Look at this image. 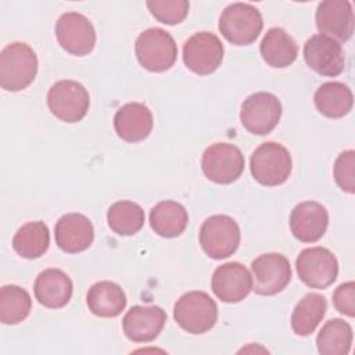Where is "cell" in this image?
I'll use <instances>...</instances> for the list:
<instances>
[{
    "label": "cell",
    "instance_id": "cell-1",
    "mask_svg": "<svg viewBox=\"0 0 355 355\" xmlns=\"http://www.w3.org/2000/svg\"><path fill=\"white\" fill-rule=\"evenodd\" d=\"M37 73V57L26 43L14 42L0 53V86L7 92L28 87Z\"/></svg>",
    "mask_w": 355,
    "mask_h": 355
},
{
    "label": "cell",
    "instance_id": "cell-2",
    "mask_svg": "<svg viewBox=\"0 0 355 355\" xmlns=\"http://www.w3.org/2000/svg\"><path fill=\"white\" fill-rule=\"evenodd\" d=\"M173 318L183 330L202 334L215 326L218 305L204 291H189L175 302Z\"/></svg>",
    "mask_w": 355,
    "mask_h": 355
},
{
    "label": "cell",
    "instance_id": "cell-3",
    "mask_svg": "<svg viewBox=\"0 0 355 355\" xmlns=\"http://www.w3.org/2000/svg\"><path fill=\"white\" fill-rule=\"evenodd\" d=\"M291 155L288 150L276 141L262 143L251 155L250 171L252 178L263 186H279L291 173Z\"/></svg>",
    "mask_w": 355,
    "mask_h": 355
},
{
    "label": "cell",
    "instance_id": "cell-4",
    "mask_svg": "<svg viewBox=\"0 0 355 355\" xmlns=\"http://www.w3.org/2000/svg\"><path fill=\"white\" fill-rule=\"evenodd\" d=\"M263 28L259 10L247 3L229 4L220 14L219 31L233 44L247 46L257 40Z\"/></svg>",
    "mask_w": 355,
    "mask_h": 355
},
{
    "label": "cell",
    "instance_id": "cell-5",
    "mask_svg": "<svg viewBox=\"0 0 355 355\" xmlns=\"http://www.w3.org/2000/svg\"><path fill=\"white\" fill-rule=\"evenodd\" d=\"M135 51L141 67L151 72L168 71L178 57L175 39L161 28H150L141 32L136 40Z\"/></svg>",
    "mask_w": 355,
    "mask_h": 355
},
{
    "label": "cell",
    "instance_id": "cell-6",
    "mask_svg": "<svg viewBox=\"0 0 355 355\" xmlns=\"http://www.w3.org/2000/svg\"><path fill=\"white\" fill-rule=\"evenodd\" d=\"M47 105L58 119L67 123L79 122L89 111V92L76 80H58L49 89Z\"/></svg>",
    "mask_w": 355,
    "mask_h": 355
},
{
    "label": "cell",
    "instance_id": "cell-7",
    "mask_svg": "<svg viewBox=\"0 0 355 355\" xmlns=\"http://www.w3.org/2000/svg\"><path fill=\"white\" fill-rule=\"evenodd\" d=\"M198 239L201 248L209 258L223 259L233 255L237 250L240 227L227 215H212L201 225Z\"/></svg>",
    "mask_w": 355,
    "mask_h": 355
},
{
    "label": "cell",
    "instance_id": "cell-8",
    "mask_svg": "<svg viewBox=\"0 0 355 355\" xmlns=\"http://www.w3.org/2000/svg\"><path fill=\"white\" fill-rule=\"evenodd\" d=\"M201 168L214 183L229 184L240 178L244 171V155L230 143H215L202 154Z\"/></svg>",
    "mask_w": 355,
    "mask_h": 355
},
{
    "label": "cell",
    "instance_id": "cell-9",
    "mask_svg": "<svg viewBox=\"0 0 355 355\" xmlns=\"http://www.w3.org/2000/svg\"><path fill=\"white\" fill-rule=\"evenodd\" d=\"M282 116V104L279 98L266 92H258L248 96L240 110L241 125L252 135L263 136L270 133Z\"/></svg>",
    "mask_w": 355,
    "mask_h": 355
},
{
    "label": "cell",
    "instance_id": "cell-10",
    "mask_svg": "<svg viewBox=\"0 0 355 355\" xmlns=\"http://www.w3.org/2000/svg\"><path fill=\"white\" fill-rule=\"evenodd\" d=\"M295 266L302 283L311 288H326L334 283L338 275L337 258L324 247L302 250L297 257Z\"/></svg>",
    "mask_w": 355,
    "mask_h": 355
},
{
    "label": "cell",
    "instance_id": "cell-11",
    "mask_svg": "<svg viewBox=\"0 0 355 355\" xmlns=\"http://www.w3.org/2000/svg\"><path fill=\"white\" fill-rule=\"evenodd\" d=\"M223 44L211 32H197L183 46V62L197 75L215 72L223 60Z\"/></svg>",
    "mask_w": 355,
    "mask_h": 355
},
{
    "label": "cell",
    "instance_id": "cell-12",
    "mask_svg": "<svg viewBox=\"0 0 355 355\" xmlns=\"http://www.w3.org/2000/svg\"><path fill=\"white\" fill-rule=\"evenodd\" d=\"M252 290L259 295H275L286 288L291 279L288 259L277 252L257 257L251 263Z\"/></svg>",
    "mask_w": 355,
    "mask_h": 355
},
{
    "label": "cell",
    "instance_id": "cell-13",
    "mask_svg": "<svg viewBox=\"0 0 355 355\" xmlns=\"http://www.w3.org/2000/svg\"><path fill=\"white\" fill-rule=\"evenodd\" d=\"M55 37L69 54L86 55L96 44V31L92 22L79 12L62 14L55 22Z\"/></svg>",
    "mask_w": 355,
    "mask_h": 355
},
{
    "label": "cell",
    "instance_id": "cell-14",
    "mask_svg": "<svg viewBox=\"0 0 355 355\" xmlns=\"http://www.w3.org/2000/svg\"><path fill=\"white\" fill-rule=\"evenodd\" d=\"M304 60L316 73L337 76L344 71L345 55L341 44L322 33L311 36L304 44Z\"/></svg>",
    "mask_w": 355,
    "mask_h": 355
},
{
    "label": "cell",
    "instance_id": "cell-15",
    "mask_svg": "<svg viewBox=\"0 0 355 355\" xmlns=\"http://www.w3.org/2000/svg\"><path fill=\"white\" fill-rule=\"evenodd\" d=\"M211 287L220 301L240 302L252 290V276L240 262H227L215 269Z\"/></svg>",
    "mask_w": 355,
    "mask_h": 355
},
{
    "label": "cell",
    "instance_id": "cell-16",
    "mask_svg": "<svg viewBox=\"0 0 355 355\" xmlns=\"http://www.w3.org/2000/svg\"><path fill=\"white\" fill-rule=\"evenodd\" d=\"M166 322V313L161 306L136 305L122 319L125 336L133 343H150L158 337Z\"/></svg>",
    "mask_w": 355,
    "mask_h": 355
},
{
    "label": "cell",
    "instance_id": "cell-17",
    "mask_svg": "<svg viewBox=\"0 0 355 355\" xmlns=\"http://www.w3.org/2000/svg\"><path fill=\"white\" fill-rule=\"evenodd\" d=\"M316 26L334 40L347 42L354 33V11L348 0H324L316 10Z\"/></svg>",
    "mask_w": 355,
    "mask_h": 355
},
{
    "label": "cell",
    "instance_id": "cell-18",
    "mask_svg": "<svg viewBox=\"0 0 355 355\" xmlns=\"http://www.w3.org/2000/svg\"><path fill=\"white\" fill-rule=\"evenodd\" d=\"M54 237L64 252L78 254L92 245L94 229L87 216L78 212L65 214L55 223Z\"/></svg>",
    "mask_w": 355,
    "mask_h": 355
},
{
    "label": "cell",
    "instance_id": "cell-19",
    "mask_svg": "<svg viewBox=\"0 0 355 355\" xmlns=\"http://www.w3.org/2000/svg\"><path fill=\"white\" fill-rule=\"evenodd\" d=\"M329 225L327 209L316 201L297 204L290 215V229L302 243H315L324 234Z\"/></svg>",
    "mask_w": 355,
    "mask_h": 355
},
{
    "label": "cell",
    "instance_id": "cell-20",
    "mask_svg": "<svg viewBox=\"0 0 355 355\" xmlns=\"http://www.w3.org/2000/svg\"><path fill=\"white\" fill-rule=\"evenodd\" d=\"M153 125V114L150 108L141 103H128L122 105L114 116L116 135L129 143L141 141L148 137Z\"/></svg>",
    "mask_w": 355,
    "mask_h": 355
},
{
    "label": "cell",
    "instance_id": "cell-21",
    "mask_svg": "<svg viewBox=\"0 0 355 355\" xmlns=\"http://www.w3.org/2000/svg\"><path fill=\"white\" fill-rule=\"evenodd\" d=\"M73 284L69 276L60 269H46L35 280V297L46 308L58 309L65 306L72 297Z\"/></svg>",
    "mask_w": 355,
    "mask_h": 355
},
{
    "label": "cell",
    "instance_id": "cell-22",
    "mask_svg": "<svg viewBox=\"0 0 355 355\" xmlns=\"http://www.w3.org/2000/svg\"><path fill=\"white\" fill-rule=\"evenodd\" d=\"M261 55L273 68H284L293 64L298 55L294 39L283 28H270L259 46Z\"/></svg>",
    "mask_w": 355,
    "mask_h": 355
},
{
    "label": "cell",
    "instance_id": "cell-23",
    "mask_svg": "<svg viewBox=\"0 0 355 355\" xmlns=\"http://www.w3.org/2000/svg\"><path fill=\"white\" fill-rule=\"evenodd\" d=\"M89 311L100 318H115L126 306L123 290L114 282L94 283L87 291Z\"/></svg>",
    "mask_w": 355,
    "mask_h": 355
},
{
    "label": "cell",
    "instance_id": "cell-24",
    "mask_svg": "<svg viewBox=\"0 0 355 355\" xmlns=\"http://www.w3.org/2000/svg\"><path fill=\"white\" fill-rule=\"evenodd\" d=\"M189 222L186 208L172 200L155 204L150 211V225L161 237L172 239L180 236Z\"/></svg>",
    "mask_w": 355,
    "mask_h": 355
},
{
    "label": "cell",
    "instance_id": "cell-25",
    "mask_svg": "<svg viewBox=\"0 0 355 355\" xmlns=\"http://www.w3.org/2000/svg\"><path fill=\"white\" fill-rule=\"evenodd\" d=\"M315 105L327 118H343L352 110V92L341 82H326L315 92Z\"/></svg>",
    "mask_w": 355,
    "mask_h": 355
},
{
    "label": "cell",
    "instance_id": "cell-26",
    "mask_svg": "<svg viewBox=\"0 0 355 355\" xmlns=\"http://www.w3.org/2000/svg\"><path fill=\"white\" fill-rule=\"evenodd\" d=\"M50 244V232L42 220L28 222L22 225L12 239L14 251L26 259L42 257Z\"/></svg>",
    "mask_w": 355,
    "mask_h": 355
},
{
    "label": "cell",
    "instance_id": "cell-27",
    "mask_svg": "<svg viewBox=\"0 0 355 355\" xmlns=\"http://www.w3.org/2000/svg\"><path fill=\"white\" fill-rule=\"evenodd\" d=\"M327 302L322 294L308 293L295 305L291 315V327L297 336H309L315 331L326 313Z\"/></svg>",
    "mask_w": 355,
    "mask_h": 355
},
{
    "label": "cell",
    "instance_id": "cell-28",
    "mask_svg": "<svg viewBox=\"0 0 355 355\" xmlns=\"http://www.w3.org/2000/svg\"><path fill=\"white\" fill-rule=\"evenodd\" d=\"M351 344L352 327L338 318L327 320L316 337V347L322 355H345Z\"/></svg>",
    "mask_w": 355,
    "mask_h": 355
},
{
    "label": "cell",
    "instance_id": "cell-29",
    "mask_svg": "<svg viewBox=\"0 0 355 355\" xmlns=\"http://www.w3.org/2000/svg\"><path fill=\"white\" fill-rule=\"evenodd\" d=\"M110 229L119 236H132L144 225V211L133 201H116L107 212Z\"/></svg>",
    "mask_w": 355,
    "mask_h": 355
},
{
    "label": "cell",
    "instance_id": "cell-30",
    "mask_svg": "<svg viewBox=\"0 0 355 355\" xmlns=\"http://www.w3.org/2000/svg\"><path fill=\"white\" fill-rule=\"evenodd\" d=\"M32 308V300L26 290L8 284L0 288V322L17 324L26 319Z\"/></svg>",
    "mask_w": 355,
    "mask_h": 355
},
{
    "label": "cell",
    "instance_id": "cell-31",
    "mask_svg": "<svg viewBox=\"0 0 355 355\" xmlns=\"http://www.w3.org/2000/svg\"><path fill=\"white\" fill-rule=\"evenodd\" d=\"M146 6L155 19L166 25L180 24L190 8L187 0H148Z\"/></svg>",
    "mask_w": 355,
    "mask_h": 355
},
{
    "label": "cell",
    "instance_id": "cell-32",
    "mask_svg": "<svg viewBox=\"0 0 355 355\" xmlns=\"http://www.w3.org/2000/svg\"><path fill=\"white\" fill-rule=\"evenodd\" d=\"M333 175L337 186L345 191L352 194L355 191V151L347 150L343 151L333 168Z\"/></svg>",
    "mask_w": 355,
    "mask_h": 355
},
{
    "label": "cell",
    "instance_id": "cell-33",
    "mask_svg": "<svg viewBox=\"0 0 355 355\" xmlns=\"http://www.w3.org/2000/svg\"><path fill=\"white\" fill-rule=\"evenodd\" d=\"M334 308L349 318L355 316V283L347 282L340 284L333 294Z\"/></svg>",
    "mask_w": 355,
    "mask_h": 355
}]
</instances>
